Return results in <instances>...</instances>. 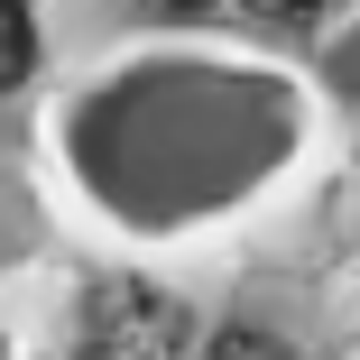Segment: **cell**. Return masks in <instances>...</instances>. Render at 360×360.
<instances>
[{"label": "cell", "instance_id": "obj_1", "mask_svg": "<svg viewBox=\"0 0 360 360\" xmlns=\"http://www.w3.org/2000/svg\"><path fill=\"white\" fill-rule=\"evenodd\" d=\"M84 342L93 351H185V323L167 296H148V286H102L93 314H84Z\"/></svg>", "mask_w": 360, "mask_h": 360}, {"label": "cell", "instance_id": "obj_2", "mask_svg": "<svg viewBox=\"0 0 360 360\" xmlns=\"http://www.w3.org/2000/svg\"><path fill=\"white\" fill-rule=\"evenodd\" d=\"M28 65H37V28H28V0H0V93L28 84Z\"/></svg>", "mask_w": 360, "mask_h": 360}, {"label": "cell", "instance_id": "obj_3", "mask_svg": "<svg viewBox=\"0 0 360 360\" xmlns=\"http://www.w3.org/2000/svg\"><path fill=\"white\" fill-rule=\"evenodd\" d=\"M259 10H286V19H305V10H314V0H259Z\"/></svg>", "mask_w": 360, "mask_h": 360}, {"label": "cell", "instance_id": "obj_4", "mask_svg": "<svg viewBox=\"0 0 360 360\" xmlns=\"http://www.w3.org/2000/svg\"><path fill=\"white\" fill-rule=\"evenodd\" d=\"M158 10H203V0H158Z\"/></svg>", "mask_w": 360, "mask_h": 360}]
</instances>
